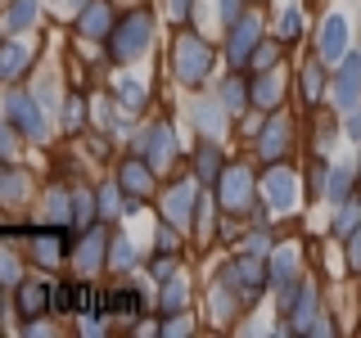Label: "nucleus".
<instances>
[{"label": "nucleus", "mask_w": 361, "mask_h": 338, "mask_svg": "<svg viewBox=\"0 0 361 338\" xmlns=\"http://www.w3.org/2000/svg\"><path fill=\"white\" fill-rule=\"evenodd\" d=\"M280 144H285V122H271V127H267V135H262V158H276L280 154Z\"/></svg>", "instance_id": "obj_18"}, {"label": "nucleus", "mask_w": 361, "mask_h": 338, "mask_svg": "<svg viewBox=\"0 0 361 338\" xmlns=\"http://www.w3.org/2000/svg\"><path fill=\"white\" fill-rule=\"evenodd\" d=\"M149 167H154V163L131 158V163L122 167V189H127V194H145V189H149Z\"/></svg>", "instance_id": "obj_11"}, {"label": "nucleus", "mask_w": 361, "mask_h": 338, "mask_svg": "<svg viewBox=\"0 0 361 338\" xmlns=\"http://www.w3.org/2000/svg\"><path fill=\"white\" fill-rule=\"evenodd\" d=\"M357 82H361V59H348V63H343V73H338V82H334L338 104H343V108H353V99H357Z\"/></svg>", "instance_id": "obj_9"}, {"label": "nucleus", "mask_w": 361, "mask_h": 338, "mask_svg": "<svg viewBox=\"0 0 361 338\" xmlns=\"http://www.w3.org/2000/svg\"><path fill=\"white\" fill-rule=\"evenodd\" d=\"M14 149V140H9V127H0V154H9Z\"/></svg>", "instance_id": "obj_37"}, {"label": "nucleus", "mask_w": 361, "mask_h": 338, "mask_svg": "<svg viewBox=\"0 0 361 338\" xmlns=\"http://www.w3.org/2000/svg\"><path fill=\"white\" fill-rule=\"evenodd\" d=\"M131 262V244L127 239H118V253H113V266H127Z\"/></svg>", "instance_id": "obj_31"}, {"label": "nucleus", "mask_w": 361, "mask_h": 338, "mask_svg": "<svg viewBox=\"0 0 361 338\" xmlns=\"http://www.w3.org/2000/svg\"><path fill=\"white\" fill-rule=\"evenodd\" d=\"M293 325H298V330L312 325V289H302V302H298V311H293Z\"/></svg>", "instance_id": "obj_23"}, {"label": "nucleus", "mask_w": 361, "mask_h": 338, "mask_svg": "<svg viewBox=\"0 0 361 338\" xmlns=\"http://www.w3.org/2000/svg\"><path fill=\"white\" fill-rule=\"evenodd\" d=\"M32 14H37V0H18L14 9H9V18H5V27L9 32H18V27H27L32 23Z\"/></svg>", "instance_id": "obj_16"}, {"label": "nucleus", "mask_w": 361, "mask_h": 338, "mask_svg": "<svg viewBox=\"0 0 361 338\" xmlns=\"http://www.w3.org/2000/svg\"><path fill=\"white\" fill-rule=\"evenodd\" d=\"M190 203H195V189H190V185H176L172 194H167V203H163L167 221H172V225H190Z\"/></svg>", "instance_id": "obj_8"}, {"label": "nucleus", "mask_w": 361, "mask_h": 338, "mask_svg": "<svg viewBox=\"0 0 361 338\" xmlns=\"http://www.w3.org/2000/svg\"><path fill=\"white\" fill-rule=\"evenodd\" d=\"M149 14H131L127 23H122L118 32H113V41H109V50L118 54V59H131L135 50H145V45H149Z\"/></svg>", "instance_id": "obj_1"}, {"label": "nucleus", "mask_w": 361, "mask_h": 338, "mask_svg": "<svg viewBox=\"0 0 361 338\" xmlns=\"http://www.w3.org/2000/svg\"><path fill=\"white\" fill-rule=\"evenodd\" d=\"M41 257H45V262H59V253H63V244L59 239H54V234H41Z\"/></svg>", "instance_id": "obj_25"}, {"label": "nucleus", "mask_w": 361, "mask_h": 338, "mask_svg": "<svg viewBox=\"0 0 361 338\" xmlns=\"http://www.w3.org/2000/svg\"><path fill=\"white\" fill-rule=\"evenodd\" d=\"M45 307H50V284L27 280V284L18 289V311H23V320H37V315H45Z\"/></svg>", "instance_id": "obj_5"}, {"label": "nucleus", "mask_w": 361, "mask_h": 338, "mask_svg": "<svg viewBox=\"0 0 361 338\" xmlns=\"http://www.w3.org/2000/svg\"><path fill=\"white\" fill-rule=\"evenodd\" d=\"M118 99H122V108H140V104H145V90H140V82L122 77V82H118Z\"/></svg>", "instance_id": "obj_17"}, {"label": "nucleus", "mask_w": 361, "mask_h": 338, "mask_svg": "<svg viewBox=\"0 0 361 338\" xmlns=\"http://www.w3.org/2000/svg\"><path fill=\"white\" fill-rule=\"evenodd\" d=\"M104 27H109V5H90L82 14V32L86 37H104Z\"/></svg>", "instance_id": "obj_15"}, {"label": "nucleus", "mask_w": 361, "mask_h": 338, "mask_svg": "<svg viewBox=\"0 0 361 338\" xmlns=\"http://www.w3.org/2000/svg\"><path fill=\"white\" fill-rule=\"evenodd\" d=\"M330 194H334V199H343V194H348V172H334V180H330Z\"/></svg>", "instance_id": "obj_28"}, {"label": "nucleus", "mask_w": 361, "mask_h": 338, "mask_svg": "<svg viewBox=\"0 0 361 338\" xmlns=\"http://www.w3.org/2000/svg\"><path fill=\"white\" fill-rule=\"evenodd\" d=\"M63 104H68V108H63V122H68V127H82V99H77V95H68Z\"/></svg>", "instance_id": "obj_26"}, {"label": "nucleus", "mask_w": 361, "mask_h": 338, "mask_svg": "<svg viewBox=\"0 0 361 338\" xmlns=\"http://www.w3.org/2000/svg\"><path fill=\"white\" fill-rule=\"evenodd\" d=\"M240 99H244L240 82H231V86H226V108H240Z\"/></svg>", "instance_id": "obj_29"}, {"label": "nucleus", "mask_w": 361, "mask_h": 338, "mask_svg": "<svg viewBox=\"0 0 361 338\" xmlns=\"http://www.w3.org/2000/svg\"><path fill=\"white\" fill-rule=\"evenodd\" d=\"M163 307H167V311L185 307V284H180V280H172V284H167V298H163Z\"/></svg>", "instance_id": "obj_24"}, {"label": "nucleus", "mask_w": 361, "mask_h": 338, "mask_svg": "<svg viewBox=\"0 0 361 338\" xmlns=\"http://www.w3.org/2000/svg\"><path fill=\"white\" fill-rule=\"evenodd\" d=\"M348 131H353L357 140H361V118H357V113H353V118H348Z\"/></svg>", "instance_id": "obj_38"}, {"label": "nucleus", "mask_w": 361, "mask_h": 338, "mask_svg": "<svg viewBox=\"0 0 361 338\" xmlns=\"http://www.w3.org/2000/svg\"><path fill=\"white\" fill-rule=\"evenodd\" d=\"M77 221H82V225L90 221V199L86 194H77Z\"/></svg>", "instance_id": "obj_35"}, {"label": "nucleus", "mask_w": 361, "mask_h": 338, "mask_svg": "<svg viewBox=\"0 0 361 338\" xmlns=\"http://www.w3.org/2000/svg\"><path fill=\"white\" fill-rule=\"evenodd\" d=\"M221 14H226V18H235V0H221Z\"/></svg>", "instance_id": "obj_39"}, {"label": "nucleus", "mask_w": 361, "mask_h": 338, "mask_svg": "<svg viewBox=\"0 0 361 338\" xmlns=\"http://www.w3.org/2000/svg\"><path fill=\"white\" fill-rule=\"evenodd\" d=\"M248 199V172H226V180H221V203L226 208H240V203Z\"/></svg>", "instance_id": "obj_10"}, {"label": "nucleus", "mask_w": 361, "mask_h": 338, "mask_svg": "<svg viewBox=\"0 0 361 338\" xmlns=\"http://www.w3.org/2000/svg\"><path fill=\"white\" fill-rule=\"evenodd\" d=\"M257 32H262V23H257V14H248V18H235V32H231V59H235V63H244V59H248V50L257 45Z\"/></svg>", "instance_id": "obj_4"}, {"label": "nucleus", "mask_w": 361, "mask_h": 338, "mask_svg": "<svg viewBox=\"0 0 361 338\" xmlns=\"http://www.w3.org/2000/svg\"><path fill=\"white\" fill-rule=\"evenodd\" d=\"M9 118H14L27 135H41V127H45V122H41V108H32L27 95H14V99H9Z\"/></svg>", "instance_id": "obj_7"}, {"label": "nucleus", "mask_w": 361, "mask_h": 338, "mask_svg": "<svg viewBox=\"0 0 361 338\" xmlns=\"http://www.w3.org/2000/svg\"><path fill=\"white\" fill-rule=\"evenodd\" d=\"M348 262H353V266L361 270V230L353 234V244H348Z\"/></svg>", "instance_id": "obj_30"}, {"label": "nucleus", "mask_w": 361, "mask_h": 338, "mask_svg": "<svg viewBox=\"0 0 361 338\" xmlns=\"http://www.w3.org/2000/svg\"><path fill=\"white\" fill-rule=\"evenodd\" d=\"M167 154H172V135H167V127H154V131H149V140H145V158H149V163L158 167Z\"/></svg>", "instance_id": "obj_13"}, {"label": "nucleus", "mask_w": 361, "mask_h": 338, "mask_svg": "<svg viewBox=\"0 0 361 338\" xmlns=\"http://www.w3.org/2000/svg\"><path fill=\"white\" fill-rule=\"evenodd\" d=\"M99 244H104V239H99V234H86L82 253H77V262H82V270H90V266L99 262Z\"/></svg>", "instance_id": "obj_20"}, {"label": "nucleus", "mask_w": 361, "mask_h": 338, "mask_svg": "<svg viewBox=\"0 0 361 338\" xmlns=\"http://www.w3.org/2000/svg\"><path fill=\"white\" fill-rule=\"evenodd\" d=\"M293 270V253H280V262H276V280H285Z\"/></svg>", "instance_id": "obj_33"}, {"label": "nucleus", "mask_w": 361, "mask_h": 338, "mask_svg": "<svg viewBox=\"0 0 361 338\" xmlns=\"http://www.w3.org/2000/svg\"><path fill=\"white\" fill-rule=\"evenodd\" d=\"M212 158H217V154H212V144H203V154H199V172H203V176L212 172Z\"/></svg>", "instance_id": "obj_34"}, {"label": "nucleus", "mask_w": 361, "mask_h": 338, "mask_svg": "<svg viewBox=\"0 0 361 338\" xmlns=\"http://www.w3.org/2000/svg\"><path fill=\"white\" fill-rule=\"evenodd\" d=\"M54 307L59 311H90V307L104 311V298H95L86 284H54Z\"/></svg>", "instance_id": "obj_3"}, {"label": "nucleus", "mask_w": 361, "mask_h": 338, "mask_svg": "<svg viewBox=\"0 0 361 338\" xmlns=\"http://www.w3.org/2000/svg\"><path fill=\"white\" fill-rule=\"evenodd\" d=\"M23 63H27V50H23V45H5V50H0V77H18Z\"/></svg>", "instance_id": "obj_14"}, {"label": "nucleus", "mask_w": 361, "mask_h": 338, "mask_svg": "<svg viewBox=\"0 0 361 338\" xmlns=\"http://www.w3.org/2000/svg\"><path fill=\"white\" fill-rule=\"evenodd\" d=\"M298 27H302V14H298V9H285V14H280V37L293 41V37H298Z\"/></svg>", "instance_id": "obj_22"}, {"label": "nucleus", "mask_w": 361, "mask_h": 338, "mask_svg": "<svg viewBox=\"0 0 361 338\" xmlns=\"http://www.w3.org/2000/svg\"><path fill=\"white\" fill-rule=\"evenodd\" d=\"M172 14L176 18H190V0H172Z\"/></svg>", "instance_id": "obj_36"}, {"label": "nucleus", "mask_w": 361, "mask_h": 338, "mask_svg": "<svg viewBox=\"0 0 361 338\" xmlns=\"http://www.w3.org/2000/svg\"><path fill=\"white\" fill-rule=\"evenodd\" d=\"M307 95H321V68H307Z\"/></svg>", "instance_id": "obj_32"}, {"label": "nucleus", "mask_w": 361, "mask_h": 338, "mask_svg": "<svg viewBox=\"0 0 361 338\" xmlns=\"http://www.w3.org/2000/svg\"><path fill=\"white\" fill-rule=\"evenodd\" d=\"M343 41H348V23L338 14H330L325 27H321V59H338V54H343Z\"/></svg>", "instance_id": "obj_6"}, {"label": "nucleus", "mask_w": 361, "mask_h": 338, "mask_svg": "<svg viewBox=\"0 0 361 338\" xmlns=\"http://www.w3.org/2000/svg\"><path fill=\"white\" fill-rule=\"evenodd\" d=\"M99 208H104V217H118V189H99Z\"/></svg>", "instance_id": "obj_27"}, {"label": "nucleus", "mask_w": 361, "mask_h": 338, "mask_svg": "<svg viewBox=\"0 0 361 338\" xmlns=\"http://www.w3.org/2000/svg\"><path fill=\"white\" fill-rule=\"evenodd\" d=\"M176 63H180V77H185V82H203V73H208V45H199L195 37H180L176 41Z\"/></svg>", "instance_id": "obj_2"}, {"label": "nucleus", "mask_w": 361, "mask_h": 338, "mask_svg": "<svg viewBox=\"0 0 361 338\" xmlns=\"http://www.w3.org/2000/svg\"><path fill=\"white\" fill-rule=\"evenodd\" d=\"M276 95H280V82H276V77H262V82L253 86V99H257V104H276Z\"/></svg>", "instance_id": "obj_21"}, {"label": "nucleus", "mask_w": 361, "mask_h": 338, "mask_svg": "<svg viewBox=\"0 0 361 338\" xmlns=\"http://www.w3.org/2000/svg\"><path fill=\"white\" fill-rule=\"evenodd\" d=\"M267 194H271V203H276V208H289L293 203V180H289V172H271L267 176Z\"/></svg>", "instance_id": "obj_12"}, {"label": "nucleus", "mask_w": 361, "mask_h": 338, "mask_svg": "<svg viewBox=\"0 0 361 338\" xmlns=\"http://www.w3.org/2000/svg\"><path fill=\"white\" fill-rule=\"evenodd\" d=\"M104 311H122V315H135V311H140V298H135V293H118V298H104Z\"/></svg>", "instance_id": "obj_19"}]
</instances>
